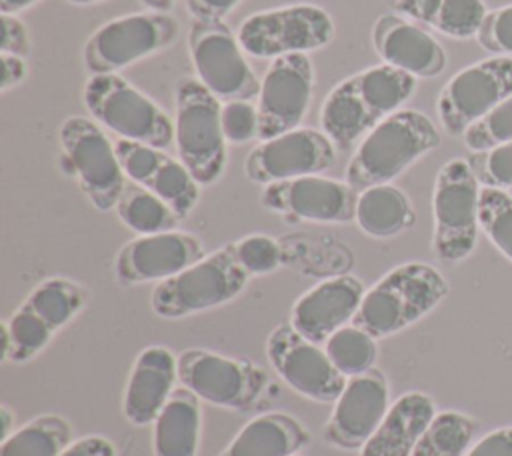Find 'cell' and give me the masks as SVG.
<instances>
[{"label":"cell","mask_w":512,"mask_h":456,"mask_svg":"<svg viewBox=\"0 0 512 456\" xmlns=\"http://www.w3.org/2000/svg\"><path fill=\"white\" fill-rule=\"evenodd\" d=\"M176 364L184 388L208 404L230 410L252 404L266 386V372L260 366L202 348L182 350Z\"/></svg>","instance_id":"cell-14"},{"label":"cell","mask_w":512,"mask_h":456,"mask_svg":"<svg viewBox=\"0 0 512 456\" xmlns=\"http://www.w3.org/2000/svg\"><path fill=\"white\" fill-rule=\"evenodd\" d=\"M332 364L346 376H358L368 372L376 362V338L354 324H346L336 330L324 344Z\"/></svg>","instance_id":"cell-33"},{"label":"cell","mask_w":512,"mask_h":456,"mask_svg":"<svg viewBox=\"0 0 512 456\" xmlns=\"http://www.w3.org/2000/svg\"><path fill=\"white\" fill-rule=\"evenodd\" d=\"M234 256L248 276L270 274L280 266L282 250L272 236L248 234L238 242H232Z\"/></svg>","instance_id":"cell-36"},{"label":"cell","mask_w":512,"mask_h":456,"mask_svg":"<svg viewBox=\"0 0 512 456\" xmlns=\"http://www.w3.org/2000/svg\"><path fill=\"white\" fill-rule=\"evenodd\" d=\"M474 432L476 422L470 416L454 410L440 412L418 438L412 456H464Z\"/></svg>","instance_id":"cell-32"},{"label":"cell","mask_w":512,"mask_h":456,"mask_svg":"<svg viewBox=\"0 0 512 456\" xmlns=\"http://www.w3.org/2000/svg\"><path fill=\"white\" fill-rule=\"evenodd\" d=\"M240 0H186V10L194 20H224Z\"/></svg>","instance_id":"cell-42"},{"label":"cell","mask_w":512,"mask_h":456,"mask_svg":"<svg viewBox=\"0 0 512 456\" xmlns=\"http://www.w3.org/2000/svg\"><path fill=\"white\" fill-rule=\"evenodd\" d=\"M314 88V66L308 54H286L270 62L260 78L258 140H268L300 126Z\"/></svg>","instance_id":"cell-18"},{"label":"cell","mask_w":512,"mask_h":456,"mask_svg":"<svg viewBox=\"0 0 512 456\" xmlns=\"http://www.w3.org/2000/svg\"><path fill=\"white\" fill-rule=\"evenodd\" d=\"M464 144L472 152H484L512 140V96L490 110L464 132Z\"/></svg>","instance_id":"cell-35"},{"label":"cell","mask_w":512,"mask_h":456,"mask_svg":"<svg viewBox=\"0 0 512 456\" xmlns=\"http://www.w3.org/2000/svg\"><path fill=\"white\" fill-rule=\"evenodd\" d=\"M258 108L246 100H232L222 104V132L226 142L244 144L258 140Z\"/></svg>","instance_id":"cell-38"},{"label":"cell","mask_w":512,"mask_h":456,"mask_svg":"<svg viewBox=\"0 0 512 456\" xmlns=\"http://www.w3.org/2000/svg\"><path fill=\"white\" fill-rule=\"evenodd\" d=\"M202 258L204 246L194 234L180 230L140 234L118 250L114 276L120 284L162 282Z\"/></svg>","instance_id":"cell-20"},{"label":"cell","mask_w":512,"mask_h":456,"mask_svg":"<svg viewBox=\"0 0 512 456\" xmlns=\"http://www.w3.org/2000/svg\"><path fill=\"white\" fill-rule=\"evenodd\" d=\"M480 188L470 162L464 158H452L438 170L432 192V250L438 260L456 264L476 248Z\"/></svg>","instance_id":"cell-7"},{"label":"cell","mask_w":512,"mask_h":456,"mask_svg":"<svg viewBox=\"0 0 512 456\" xmlns=\"http://www.w3.org/2000/svg\"><path fill=\"white\" fill-rule=\"evenodd\" d=\"M464 456H512V426L488 432Z\"/></svg>","instance_id":"cell-41"},{"label":"cell","mask_w":512,"mask_h":456,"mask_svg":"<svg viewBox=\"0 0 512 456\" xmlns=\"http://www.w3.org/2000/svg\"><path fill=\"white\" fill-rule=\"evenodd\" d=\"M266 356L294 392L314 402H336L348 382L326 350L298 334L290 324L272 330L266 340Z\"/></svg>","instance_id":"cell-15"},{"label":"cell","mask_w":512,"mask_h":456,"mask_svg":"<svg viewBox=\"0 0 512 456\" xmlns=\"http://www.w3.org/2000/svg\"><path fill=\"white\" fill-rule=\"evenodd\" d=\"M512 96V56H492L456 72L436 100L438 120L448 136L464 132Z\"/></svg>","instance_id":"cell-13"},{"label":"cell","mask_w":512,"mask_h":456,"mask_svg":"<svg viewBox=\"0 0 512 456\" xmlns=\"http://www.w3.org/2000/svg\"><path fill=\"white\" fill-rule=\"evenodd\" d=\"M70 440V424L62 416L44 414L6 436L0 446V456H60Z\"/></svg>","instance_id":"cell-30"},{"label":"cell","mask_w":512,"mask_h":456,"mask_svg":"<svg viewBox=\"0 0 512 456\" xmlns=\"http://www.w3.org/2000/svg\"><path fill=\"white\" fill-rule=\"evenodd\" d=\"M446 294L448 282L434 266L406 262L366 290L352 324L376 340L386 338L424 318Z\"/></svg>","instance_id":"cell-3"},{"label":"cell","mask_w":512,"mask_h":456,"mask_svg":"<svg viewBox=\"0 0 512 456\" xmlns=\"http://www.w3.org/2000/svg\"><path fill=\"white\" fill-rule=\"evenodd\" d=\"M60 456H116V448L108 438L90 434L70 442Z\"/></svg>","instance_id":"cell-43"},{"label":"cell","mask_w":512,"mask_h":456,"mask_svg":"<svg viewBox=\"0 0 512 456\" xmlns=\"http://www.w3.org/2000/svg\"><path fill=\"white\" fill-rule=\"evenodd\" d=\"M436 416V406L422 392H406L390 404L384 420L362 446L360 456H412L426 426Z\"/></svg>","instance_id":"cell-25"},{"label":"cell","mask_w":512,"mask_h":456,"mask_svg":"<svg viewBox=\"0 0 512 456\" xmlns=\"http://www.w3.org/2000/svg\"><path fill=\"white\" fill-rule=\"evenodd\" d=\"M2 78H0V90L6 92L14 86H18L26 78V58L12 56V54H2Z\"/></svg>","instance_id":"cell-44"},{"label":"cell","mask_w":512,"mask_h":456,"mask_svg":"<svg viewBox=\"0 0 512 456\" xmlns=\"http://www.w3.org/2000/svg\"><path fill=\"white\" fill-rule=\"evenodd\" d=\"M178 364L172 352L164 346L144 348L130 370L124 390L122 412L134 426L154 424L168 398L176 390Z\"/></svg>","instance_id":"cell-24"},{"label":"cell","mask_w":512,"mask_h":456,"mask_svg":"<svg viewBox=\"0 0 512 456\" xmlns=\"http://www.w3.org/2000/svg\"><path fill=\"white\" fill-rule=\"evenodd\" d=\"M366 290L356 276H334L306 290L292 306L290 326L314 344L354 320Z\"/></svg>","instance_id":"cell-22"},{"label":"cell","mask_w":512,"mask_h":456,"mask_svg":"<svg viewBox=\"0 0 512 456\" xmlns=\"http://www.w3.org/2000/svg\"><path fill=\"white\" fill-rule=\"evenodd\" d=\"M354 222L374 238H392L414 226L416 214L410 198L392 184L362 190L356 202Z\"/></svg>","instance_id":"cell-29"},{"label":"cell","mask_w":512,"mask_h":456,"mask_svg":"<svg viewBox=\"0 0 512 456\" xmlns=\"http://www.w3.org/2000/svg\"><path fill=\"white\" fill-rule=\"evenodd\" d=\"M310 442L308 430L290 414L252 418L220 456H294Z\"/></svg>","instance_id":"cell-26"},{"label":"cell","mask_w":512,"mask_h":456,"mask_svg":"<svg viewBox=\"0 0 512 456\" xmlns=\"http://www.w3.org/2000/svg\"><path fill=\"white\" fill-rule=\"evenodd\" d=\"M58 138L64 160L90 204L100 212L116 208L128 182L116 148L102 128L94 120L74 114L64 118Z\"/></svg>","instance_id":"cell-11"},{"label":"cell","mask_w":512,"mask_h":456,"mask_svg":"<svg viewBox=\"0 0 512 456\" xmlns=\"http://www.w3.org/2000/svg\"><path fill=\"white\" fill-rule=\"evenodd\" d=\"M82 102L98 124L124 140L160 150L174 140L170 116L118 74H90L82 88Z\"/></svg>","instance_id":"cell-5"},{"label":"cell","mask_w":512,"mask_h":456,"mask_svg":"<svg viewBox=\"0 0 512 456\" xmlns=\"http://www.w3.org/2000/svg\"><path fill=\"white\" fill-rule=\"evenodd\" d=\"M86 304L82 286L68 278L40 282L2 324V354L12 362H28L38 356L54 334L64 328Z\"/></svg>","instance_id":"cell-8"},{"label":"cell","mask_w":512,"mask_h":456,"mask_svg":"<svg viewBox=\"0 0 512 456\" xmlns=\"http://www.w3.org/2000/svg\"><path fill=\"white\" fill-rule=\"evenodd\" d=\"M38 0H0V12L2 14H20L22 10L34 6Z\"/></svg>","instance_id":"cell-45"},{"label":"cell","mask_w":512,"mask_h":456,"mask_svg":"<svg viewBox=\"0 0 512 456\" xmlns=\"http://www.w3.org/2000/svg\"><path fill=\"white\" fill-rule=\"evenodd\" d=\"M188 52L198 80L222 104L258 98L260 80L246 62L238 36L224 20H194L188 32Z\"/></svg>","instance_id":"cell-12"},{"label":"cell","mask_w":512,"mask_h":456,"mask_svg":"<svg viewBox=\"0 0 512 456\" xmlns=\"http://www.w3.org/2000/svg\"><path fill=\"white\" fill-rule=\"evenodd\" d=\"M236 36L246 54L274 60L324 48L334 38V22L316 4H290L250 14Z\"/></svg>","instance_id":"cell-9"},{"label":"cell","mask_w":512,"mask_h":456,"mask_svg":"<svg viewBox=\"0 0 512 456\" xmlns=\"http://www.w3.org/2000/svg\"><path fill=\"white\" fill-rule=\"evenodd\" d=\"M412 74L390 64L370 66L338 82L320 108L322 132L336 148H350L414 94Z\"/></svg>","instance_id":"cell-1"},{"label":"cell","mask_w":512,"mask_h":456,"mask_svg":"<svg viewBox=\"0 0 512 456\" xmlns=\"http://www.w3.org/2000/svg\"><path fill=\"white\" fill-rule=\"evenodd\" d=\"M478 44L494 56L512 54V4L490 10L476 34Z\"/></svg>","instance_id":"cell-39"},{"label":"cell","mask_w":512,"mask_h":456,"mask_svg":"<svg viewBox=\"0 0 512 456\" xmlns=\"http://www.w3.org/2000/svg\"><path fill=\"white\" fill-rule=\"evenodd\" d=\"M372 46L384 64L404 70L414 78H434L446 68L442 44L402 14L388 12L376 18Z\"/></svg>","instance_id":"cell-23"},{"label":"cell","mask_w":512,"mask_h":456,"mask_svg":"<svg viewBox=\"0 0 512 456\" xmlns=\"http://www.w3.org/2000/svg\"><path fill=\"white\" fill-rule=\"evenodd\" d=\"M394 6L402 16L458 40L476 36L488 14L484 0H396Z\"/></svg>","instance_id":"cell-28"},{"label":"cell","mask_w":512,"mask_h":456,"mask_svg":"<svg viewBox=\"0 0 512 456\" xmlns=\"http://www.w3.org/2000/svg\"><path fill=\"white\" fill-rule=\"evenodd\" d=\"M478 220L490 242L512 260V196L500 188L482 186Z\"/></svg>","instance_id":"cell-34"},{"label":"cell","mask_w":512,"mask_h":456,"mask_svg":"<svg viewBox=\"0 0 512 456\" xmlns=\"http://www.w3.org/2000/svg\"><path fill=\"white\" fill-rule=\"evenodd\" d=\"M174 138L178 160L200 186L220 180L226 168L222 102L198 80L184 76L176 84Z\"/></svg>","instance_id":"cell-4"},{"label":"cell","mask_w":512,"mask_h":456,"mask_svg":"<svg viewBox=\"0 0 512 456\" xmlns=\"http://www.w3.org/2000/svg\"><path fill=\"white\" fill-rule=\"evenodd\" d=\"M248 278L232 244H226L176 276L158 282L150 294V306L160 318H184L234 300Z\"/></svg>","instance_id":"cell-6"},{"label":"cell","mask_w":512,"mask_h":456,"mask_svg":"<svg viewBox=\"0 0 512 456\" xmlns=\"http://www.w3.org/2000/svg\"><path fill=\"white\" fill-rule=\"evenodd\" d=\"M358 194L346 180L312 174L266 184L260 204L294 222L346 224L356 218Z\"/></svg>","instance_id":"cell-17"},{"label":"cell","mask_w":512,"mask_h":456,"mask_svg":"<svg viewBox=\"0 0 512 456\" xmlns=\"http://www.w3.org/2000/svg\"><path fill=\"white\" fill-rule=\"evenodd\" d=\"M2 438L10 436V422H12V414H10V408L8 406H2Z\"/></svg>","instance_id":"cell-47"},{"label":"cell","mask_w":512,"mask_h":456,"mask_svg":"<svg viewBox=\"0 0 512 456\" xmlns=\"http://www.w3.org/2000/svg\"><path fill=\"white\" fill-rule=\"evenodd\" d=\"M146 8H150V10H154V12H166V10H170L172 6H174V2L176 0H140Z\"/></svg>","instance_id":"cell-46"},{"label":"cell","mask_w":512,"mask_h":456,"mask_svg":"<svg viewBox=\"0 0 512 456\" xmlns=\"http://www.w3.org/2000/svg\"><path fill=\"white\" fill-rule=\"evenodd\" d=\"M2 54H12L26 58L32 52V40L24 22L14 14H2V38H0Z\"/></svg>","instance_id":"cell-40"},{"label":"cell","mask_w":512,"mask_h":456,"mask_svg":"<svg viewBox=\"0 0 512 456\" xmlns=\"http://www.w3.org/2000/svg\"><path fill=\"white\" fill-rule=\"evenodd\" d=\"M468 162L482 186L500 190L512 186V140L484 152H474Z\"/></svg>","instance_id":"cell-37"},{"label":"cell","mask_w":512,"mask_h":456,"mask_svg":"<svg viewBox=\"0 0 512 456\" xmlns=\"http://www.w3.org/2000/svg\"><path fill=\"white\" fill-rule=\"evenodd\" d=\"M390 408L386 376L370 368L364 374L348 378L342 394L324 428V440L336 448H362L376 432Z\"/></svg>","instance_id":"cell-19"},{"label":"cell","mask_w":512,"mask_h":456,"mask_svg":"<svg viewBox=\"0 0 512 456\" xmlns=\"http://www.w3.org/2000/svg\"><path fill=\"white\" fill-rule=\"evenodd\" d=\"M114 148L124 174L132 182L160 196L180 218H186L196 208L200 184L180 160L168 156L160 148L124 138H118Z\"/></svg>","instance_id":"cell-21"},{"label":"cell","mask_w":512,"mask_h":456,"mask_svg":"<svg viewBox=\"0 0 512 456\" xmlns=\"http://www.w3.org/2000/svg\"><path fill=\"white\" fill-rule=\"evenodd\" d=\"M114 210L122 224L138 234L170 232L182 220L160 196L136 182L126 184Z\"/></svg>","instance_id":"cell-31"},{"label":"cell","mask_w":512,"mask_h":456,"mask_svg":"<svg viewBox=\"0 0 512 456\" xmlns=\"http://www.w3.org/2000/svg\"><path fill=\"white\" fill-rule=\"evenodd\" d=\"M178 30V20L166 12L150 10L114 18L86 40L84 66L90 74H116L168 48L178 38Z\"/></svg>","instance_id":"cell-10"},{"label":"cell","mask_w":512,"mask_h":456,"mask_svg":"<svg viewBox=\"0 0 512 456\" xmlns=\"http://www.w3.org/2000/svg\"><path fill=\"white\" fill-rule=\"evenodd\" d=\"M70 4H78V6H86V4H94V2H100V0H68Z\"/></svg>","instance_id":"cell-48"},{"label":"cell","mask_w":512,"mask_h":456,"mask_svg":"<svg viewBox=\"0 0 512 456\" xmlns=\"http://www.w3.org/2000/svg\"><path fill=\"white\" fill-rule=\"evenodd\" d=\"M334 162V142L320 130L298 126L280 136L260 140L244 160V174L250 182L266 186L272 182L322 174Z\"/></svg>","instance_id":"cell-16"},{"label":"cell","mask_w":512,"mask_h":456,"mask_svg":"<svg viewBox=\"0 0 512 456\" xmlns=\"http://www.w3.org/2000/svg\"><path fill=\"white\" fill-rule=\"evenodd\" d=\"M200 398L180 386L154 420V456H196L200 442Z\"/></svg>","instance_id":"cell-27"},{"label":"cell","mask_w":512,"mask_h":456,"mask_svg":"<svg viewBox=\"0 0 512 456\" xmlns=\"http://www.w3.org/2000/svg\"><path fill=\"white\" fill-rule=\"evenodd\" d=\"M438 146L440 132L434 122L418 110L400 108L374 126L356 146L346 168V182L358 192L390 184Z\"/></svg>","instance_id":"cell-2"}]
</instances>
